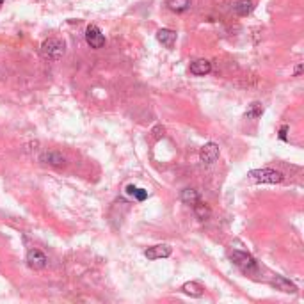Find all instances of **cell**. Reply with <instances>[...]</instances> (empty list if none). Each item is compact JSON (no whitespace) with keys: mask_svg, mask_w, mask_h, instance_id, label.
Wrapping results in <instances>:
<instances>
[{"mask_svg":"<svg viewBox=\"0 0 304 304\" xmlns=\"http://www.w3.org/2000/svg\"><path fill=\"white\" fill-rule=\"evenodd\" d=\"M272 286H276V290H281V292H285V293H295L297 292V286L293 285L292 281H288L286 277H283V276L274 277Z\"/></svg>","mask_w":304,"mask_h":304,"instance_id":"30bf717a","label":"cell"},{"mask_svg":"<svg viewBox=\"0 0 304 304\" xmlns=\"http://www.w3.org/2000/svg\"><path fill=\"white\" fill-rule=\"evenodd\" d=\"M41 55H43L47 61H59V59H63L64 43L55 38L47 39V41H43V45H41Z\"/></svg>","mask_w":304,"mask_h":304,"instance_id":"7a4b0ae2","label":"cell"},{"mask_svg":"<svg viewBox=\"0 0 304 304\" xmlns=\"http://www.w3.org/2000/svg\"><path fill=\"white\" fill-rule=\"evenodd\" d=\"M192 210H194V215L199 219V221H207V219H210V214H212L210 208H208V205H205L201 199L192 205Z\"/></svg>","mask_w":304,"mask_h":304,"instance_id":"7c38bea8","label":"cell"},{"mask_svg":"<svg viewBox=\"0 0 304 304\" xmlns=\"http://www.w3.org/2000/svg\"><path fill=\"white\" fill-rule=\"evenodd\" d=\"M126 194L133 196L137 201H144V199L148 198V191H144V189H137V187H133V185H128V187H126Z\"/></svg>","mask_w":304,"mask_h":304,"instance_id":"ac0fdd59","label":"cell"},{"mask_svg":"<svg viewBox=\"0 0 304 304\" xmlns=\"http://www.w3.org/2000/svg\"><path fill=\"white\" fill-rule=\"evenodd\" d=\"M231 260H233L235 265L240 270H244V272H254V270H256V260H254L251 254L244 253V251L235 249L233 253H231Z\"/></svg>","mask_w":304,"mask_h":304,"instance_id":"3957f363","label":"cell"},{"mask_svg":"<svg viewBox=\"0 0 304 304\" xmlns=\"http://www.w3.org/2000/svg\"><path fill=\"white\" fill-rule=\"evenodd\" d=\"M157 39H159V43H162L166 48H173L176 43V32L171 31V29H160L157 32Z\"/></svg>","mask_w":304,"mask_h":304,"instance_id":"9c48e42d","label":"cell"},{"mask_svg":"<svg viewBox=\"0 0 304 304\" xmlns=\"http://www.w3.org/2000/svg\"><path fill=\"white\" fill-rule=\"evenodd\" d=\"M212 71V63L207 59H198L194 63H191V73L196 77H205Z\"/></svg>","mask_w":304,"mask_h":304,"instance_id":"ba28073f","label":"cell"},{"mask_svg":"<svg viewBox=\"0 0 304 304\" xmlns=\"http://www.w3.org/2000/svg\"><path fill=\"white\" fill-rule=\"evenodd\" d=\"M182 292L187 293L191 297H201L203 295V286L196 281H187L184 286H182Z\"/></svg>","mask_w":304,"mask_h":304,"instance_id":"4fadbf2b","label":"cell"},{"mask_svg":"<svg viewBox=\"0 0 304 304\" xmlns=\"http://www.w3.org/2000/svg\"><path fill=\"white\" fill-rule=\"evenodd\" d=\"M286 130H288V126H281V130H279V139L281 140H288V139H286Z\"/></svg>","mask_w":304,"mask_h":304,"instance_id":"d6986e66","label":"cell"},{"mask_svg":"<svg viewBox=\"0 0 304 304\" xmlns=\"http://www.w3.org/2000/svg\"><path fill=\"white\" fill-rule=\"evenodd\" d=\"M249 180L253 182H258V184H281L285 176L283 173L279 171H274V169H253V171L247 173Z\"/></svg>","mask_w":304,"mask_h":304,"instance_id":"6da1fadb","label":"cell"},{"mask_svg":"<svg viewBox=\"0 0 304 304\" xmlns=\"http://www.w3.org/2000/svg\"><path fill=\"white\" fill-rule=\"evenodd\" d=\"M48 263V258L47 254L43 253V251H39V249H31L27 253V265L31 267V269L34 270H41L45 269Z\"/></svg>","mask_w":304,"mask_h":304,"instance_id":"5b68a950","label":"cell"},{"mask_svg":"<svg viewBox=\"0 0 304 304\" xmlns=\"http://www.w3.org/2000/svg\"><path fill=\"white\" fill-rule=\"evenodd\" d=\"M173 253L171 246L168 244H159V246H153V247H148L144 251V256L148 260H160V258H169Z\"/></svg>","mask_w":304,"mask_h":304,"instance_id":"52a82bcc","label":"cell"},{"mask_svg":"<svg viewBox=\"0 0 304 304\" xmlns=\"http://www.w3.org/2000/svg\"><path fill=\"white\" fill-rule=\"evenodd\" d=\"M168 8L175 13H184L191 8V0H168Z\"/></svg>","mask_w":304,"mask_h":304,"instance_id":"2e32d148","label":"cell"},{"mask_svg":"<svg viewBox=\"0 0 304 304\" xmlns=\"http://www.w3.org/2000/svg\"><path fill=\"white\" fill-rule=\"evenodd\" d=\"M253 0H238L237 4H235V13L238 16H247L251 11H253Z\"/></svg>","mask_w":304,"mask_h":304,"instance_id":"5bb4252c","label":"cell"},{"mask_svg":"<svg viewBox=\"0 0 304 304\" xmlns=\"http://www.w3.org/2000/svg\"><path fill=\"white\" fill-rule=\"evenodd\" d=\"M180 198H182V201H184L185 205H189V207H192L196 201H199V199H201V198H199V194H198V191H194V189H184Z\"/></svg>","mask_w":304,"mask_h":304,"instance_id":"9a60e30c","label":"cell"},{"mask_svg":"<svg viewBox=\"0 0 304 304\" xmlns=\"http://www.w3.org/2000/svg\"><path fill=\"white\" fill-rule=\"evenodd\" d=\"M41 160H43L45 164H50V166H55V168H63L66 164V159H64L61 153L57 151H48V153H43L41 155Z\"/></svg>","mask_w":304,"mask_h":304,"instance_id":"8fae6325","label":"cell"},{"mask_svg":"<svg viewBox=\"0 0 304 304\" xmlns=\"http://www.w3.org/2000/svg\"><path fill=\"white\" fill-rule=\"evenodd\" d=\"M86 41L91 48H94V50L105 47V36L101 34V31L96 27V25H89V27L86 29Z\"/></svg>","mask_w":304,"mask_h":304,"instance_id":"277c9868","label":"cell"},{"mask_svg":"<svg viewBox=\"0 0 304 304\" xmlns=\"http://www.w3.org/2000/svg\"><path fill=\"white\" fill-rule=\"evenodd\" d=\"M4 2H6V0H0V6H2V4H4Z\"/></svg>","mask_w":304,"mask_h":304,"instance_id":"44dd1931","label":"cell"},{"mask_svg":"<svg viewBox=\"0 0 304 304\" xmlns=\"http://www.w3.org/2000/svg\"><path fill=\"white\" fill-rule=\"evenodd\" d=\"M263 114V107L258 103V101H254V103H251L249 109L246 110V117L247 119H258V117Z\"/></svg>","mask_w":304,"mask_h":304,"instance_id":"e0dca14e","label":"cell"},{"mask_svg":"<svg viewBox=\"0 0 304 304\" xmlns=\"http://www.w3.org/2000/svg\"><path fill=\"white\" fill-rule=\"evenodd\" d=\"M219 155H221V149H219V146L215 142H207L199 151V159L205 164H214L215 160L219 159Z\"/></svg>","mask_w":304,"mask_h":304,"instance_id":"8992f818","label":"cell"},{"mask_svg":"<svg viewBox=\"0 0 304 304\" xmlns=\"http://www.w3.org/2000/svg\"><path fill=\"white\" fill-rule=\"evenodd\" d=\"M300 73H302V64H299V66L295 68V77H300Z\"/></svg>","mask_w":304,"mask_h":304,"instance_id":"ffe728a7","label":"cell"}]
</instances>
